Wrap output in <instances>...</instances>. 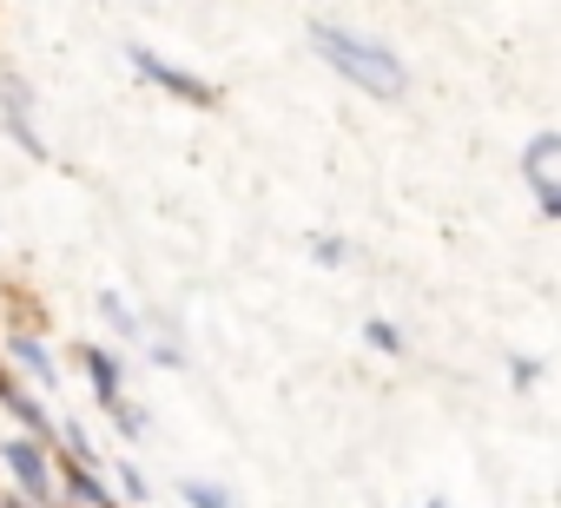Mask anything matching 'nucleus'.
<instances>
[{"label":"nucleus","mask_w":561,"mask_h":508,"mask_svg":"<svg viewBox=\"0 0 561 508\" xmlns=\"http://www.w3.org/2000/svg\"><path fill=\"white\" fill-rule=\"evenodd\" d=\"M318 54H324L337 73H351L357 86H370L377 100L403 93V67H397L383 47H370V41H351V34H337V27H318Z\"/></svg>","instance_id":"1"},{"label":"nucleus","mask_w":561,"mask_h":508,"mask_svg":"<svg viewBox=\"0 0 561 508\" xmlns=\"http://www.w3.org/2000/svg\"><path fill=\"white\" fill-rule=\"evenodd\" d=\"M528 178H535L541 205L554 211V198H561V139H554V132H541V139L528 146Z\"/></svg>","instance_id":"2"},{"label":"nucleus","mask_w":561,"mask_h":508,"mask_svg":"<svg viewBox=\"0 0 561 508\" xmlns=\"http://www.w3.org/2000/svg\"><path fill=\"white\" fill-rule=\"evenodd\" d=\"M8 462H14V475H21L34 495H47V462H41V449H34V442H14V449H8Z\"/></svg>","instance_id":"3"},{"label":"nucleus","mask_w":561,"mask_h":508,"mask_svg":"<svg viewBox=\"0 0 561 508\" xmlns=\"http://www.w3.org/2000/svg\"><path fill=\"white\" fill-rule=\"evenodd\" d=\"M21 357H27V370H34L41 383H54V363H47V350H41V344H21Z\"/></svg>","instance_id":"4"},{"label":"nucleus","mask_w":561,"mask_h":508,"mask_svg":"<svg viewBox=\"0 0 561 508\" xmlns=\"http://www.w3.org/2000/svg\"><path fill=\"white\" fill-rule=\"evenodd\" d=\"M192 501H198V508H225V495H218V488H205V482L192 488Z\"/></svg>","instance_id":"5"}]
</instances>
